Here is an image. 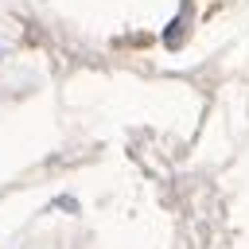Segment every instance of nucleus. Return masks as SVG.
I'll list each match as a JSON object with an SVG mask.
<instances>
[]
</instances>
